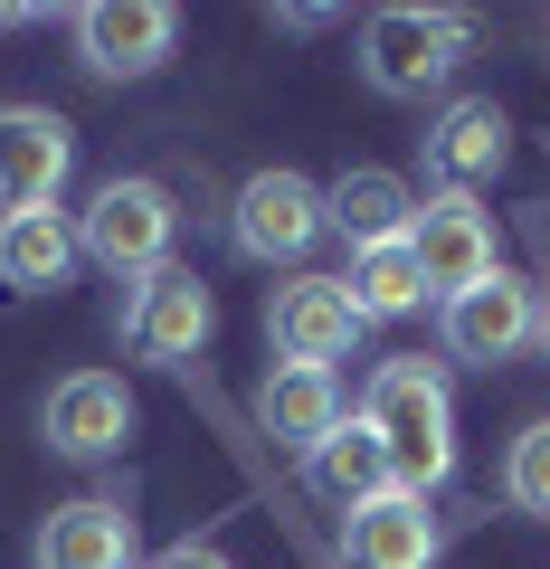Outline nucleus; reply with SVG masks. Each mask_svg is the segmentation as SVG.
Segmentation results:
<instances>
[{
	"label": "nucleus",
	"mask_w": 550,
	"mask_h": 569,
	"mask_svg": "<svg viewBox=\"0 0 550 569\" xmlns=\"http://www.w3.org/2000/svg\"><path fill=\"white\" fill-rule=\"evenodd\" d=\"M67 162H77L67 114H48V104H0V200L10 209H48L58 181H67Z\"/></svg>",
	"instance_id": "12"
},
{
	"label": "nucleus",
	"mask_w": 550,
	"mask_h": 569,
	"mask_svg": "<svg viewBox=\"0 0 550 569\" xmlns=\"http://www.w3.org/2000/svg\"><path fill=\"white\" fill-rule=\"evenodd\" d=\"M361 418L380 427L389 466H399V493H428L437 475L456 466V399H447V380H437V361H380Z\"/></svg>",
	"instance_id": "1"
},
{
	"label": "nucleus",
	"mask_w": 550,
	"mask_h": 569,
	"mask_svg": "<svg viewBox=\"0 0 550 569\" xmlns=\"http://www.w3.org/2000/svg\"><path fill=\"white\" fill-rule=\"evenodd\" d=\"M408 257H418V276H428L437 305H456V295H474L484 276H503V257H493V219L474 200H418V228H408Z\"/></svg>",
	"instance_id": "4"
},
{
	"label": "nucleus",
	"mask_w": 550,
	"mask_h": 569,
	"mask_svg": "<svg viewBox=\"0 0 550 569\" xmlns=\"http://www.w3.org/2000/svg\"><path fill=\"white\" fill-rule=\"evenodd\" d=\"M257 427L276 437V447H323L332 427H342V389H332V370H304V361H276L257 389Z\"/></svg>",
	"instance_id": "15"
},
{
	"label": "nucleus",
	"mask_w": 550,
	"mask_h": 569,
	"mask_svg": "<svg viewBox=\"0 0 550 569\" xmlns=\"http://www.w3.org/2000/svg\"><path fill=\"white\" fill-rule=\"evenodd\" d=\"M503 162H512V123H503V104L456 96L447 114L428 123V181L447 190V200H474L484 181H503Z\"/></svg>",
	"instance_id": "8"
},
{
	"label": "nucleus",
	"mask_w": 550,
	"mask_h": 569,
	"mask_svg": "<svg viewBox=\"0 0 550 569\" xmlns=\"http://www.w3.org/2000/svg\"><path fill=\"white\" fill-rule=\"evenodd\" d=\"M342 560L351 569H437V512L428 493H380L342 512Z\"/></svg>",
	"instance_id": "13"
},
{
	"label": "nucleus",
	"mask_w": 550,
	"mask_h": 569,
	"mask_svg": "<svg viewBox=\"0 0 550 569\" xmlns=\"http://www.w3.org/2000/svg\"><path fill=\"white\" fill-rule=\"evenodd\" d=\"M171 228H181V209H171L162 181H104L96 200H86L77 219V257H96L104 276H162L171 266Z\"/></svg>",
	"instance_id": "3"
},
{
	"label": "nucleus",
	"mask_w": 550,
	"mask_h": 569,
	"mask_svg": "<svg viewBox=\"0 0 550 569\" xmlns=\"http://www.w3.org/2000/svg\"><path fill=\"white\" fill-rule=\"evenodd\" d=\"M323 219L342 228L351 257H361V247H389V238H408V228H418V190H408L399 171L361 162V171H342V181L323 190Z\"/></svg>",
	"instance_id": "14"
},
{
	"label": "nucleus",
	"mask_w": 550,
	"mask_h": 569,
	"mask_svg": "<svg viewBox=\"0 0 550 569\" xmlns=\"http://www.w3.org/2000/svg\"><path fill=\"white\" fill-rule=\"evenodd\" d=\"M503 493H512V512L550 522V418H531L522 437H512V456H503Z\"/></svg>",
	"instance_id": "20"
},
{
	"label": "nucleus",
	"mask_w": 550,
	"mask_h": 569,
	"mask_svg": "<svg viewBox=\"0 0 550 569\" xmlns=\"http://www.w3.org/2000/svg\"><path fill=\"white\" fill-rule=\"evenodd\" d=\"M342 295H351L361 323H399V313L428 305V276H418V257H408V238H389V247H361V257H351Z\"/></svg>",
	"instance_id": "19"
},
{
	"label": "nucleus",
	"mask_w": 550,
	"mask_h": 569,
	"mask_svg": "<svg viewBox=\"0 0 550 569\" xmlns=\"http://www.w3.org/2000/svg\"><path fill=\"white\" fill-rule=\"evenodd\" d=\"M39 569H133V512L123 503H58L39 522Z\"/></svg>",
	"instance_id": "16"
},
{
	"label": "nucleus",
	"mask_w": 550,
	"mask_h": 569,
	"mask_svg": "<svg viewBox=\"0 0 550 569\" xmlns=\"http://www.w3.org/2000/svg\"><path fill=\"white\" fill-rule=\"evenodd\" d=\"M39 437L58 456H123V437H133V389H123L114 370H77V380L48 389Z\"/></svg>",
	"instance_id": "11"
},
{
	"label": "nucleus",
	"mask_w": 550,
	"mask_h": 569,
	"mask_svg": "<svg viewBox=\"0 0 550 569\" xmlns=\"http://www.w3.org/2000/svg\"><path fill=\"white\" fill-rule=\"evenodd\" d=\"M313 485H323L342 512H361V503H380V493H399V466H389L380 427H370V418H342L323 447H313Z\"/></svg>",
	"instance_id": "18"
},
{
	"label": "nucleus",
	"mask_w": 550,
	"mask_h": 569,
	"mask_svg": "<svg viewBox=\"0 0 550 569\" xmlns=\"http://www.w3.org/2000/svg\"><path fill=\"white\" fill-rule=\"evenodd\" d=\"M152 569H238V560H228L219 541H171V550H162Z\"/></svg>",
	"instance_id": "21"
},
{
	"label": "nucleus",
	"mask_w": 550,
	"mask_h": 569,
	"mask_svg": "<svg viewBox=\"0 0 550 569\" xmlns=\"http://www.w3.org/2000/svg\"><path fill=\"white\" fill-rule=\"evenodd\" d=\"M228 228H238V247H247L257 266H294L332 219H323V190H313L304 171L276 162V171H257V181L238 190V219H228Z\"/></svg>",
	"instance_id": "7"
},
{
	"label": "nucleus",
	"mask_w": 550,
	"mask_h": 569,
	"mask_svg": "<svg viewBox=\"0 0 550 569\" xmlns=\"http://www.w3.org/2000/svg\"><path fill=\"white\" fill-rule=\"evenodd\" d=\"M531 342H541V305H531V284H512V276H484L474 295H456V305H447V351H456V361H474V370L522 361Z\"/></svg>",
	"instance_id": "9"
},
{
	"label": "nucleus",
	"mask_w": 550,
	"mask_h": 569,
	"mask_svg": "<svg viewBox=\"0 0 550 569\" xmlns=\"http://www.w3.org/2000/svg\"><path fill=\"white\" fill-rule=\"evenodd\" d=\"M466 67V20L456 10H370L361 20V77L380 96H437Z\"/></svg>",
	"instance_id": "2"
},
{
	"label": "nucleus",
	"mask_w": 550,
	"mask_h": 569,
	"mask_svg": "<svg viewBox=\"0 0 550 569\" xmlns=\"http://www.w3.org/2000/svg\"><path fill=\"white\" fill-rule=\"evenodd\" d=\"M67 266H77V219L58 200L48 209H0V284L48 295V284H67Z\"/></svg>",
	"instance_id": "17"
},
{
	"label": "nucleus",
	"mask_w": 550,
	"mask_h": 569,
	"mask_svg": "<svg viewBox=\"0 0 550 569\" xmlns=\"http://www.w3.org/2000/svg\"><path fill=\"white\" fill-rule=\"evenodd\" d=\"M181 48V10H162V0H96V10H77V67L86 77H152V67Z\"/></svg>",
	"instance_id": "5"
},
{
	"label": "nucleus",
	"mask_w": 550,
	"mask_h": 569,
	"mask_svg": "<svg viewBox=\"0 0 550 569\" xmlns=\"http://www.w3.org/2000/svg\"><path fill=\"white\" fill-rule=\"evenodd\" d=\"M266 342L276 361H304V370H332L351 342H361V313H351L342 276H294L266 295Z\"/></svg>",
	"instance_id": "6"
},
{
	"label": "nucleus",
	"mask_w": 550,
	"mask_h": 569,
	"mask_svg": "<svg viewBox=\"0 0 550 569\" xmlns=\"http://www.w3.org/2000/svg\"><path fill=\"white\" fill-rule=\"evenodd\" d=\"M219 332V305H209V284L190 266H162V276L133 284V313H123V342L143 351V361H190V351Z\"/></svg>",
	"instance_id": "10"
},
{
	"label": "nucleus",
	"mask_w": 550,
	"mask_h": 569,
	"mask_svg": "<svg viewBox=\"0 0 550 569\" xmlns=\"http://www.w3.org/2000/svg\"><path fill=\"white\" fill-rule=\"evenodd\" d=\"M541 351H550V305H541Z\"/></svg>",
	"instance_id": "23"
},
{
	"label": "nucleus",
	"mask_w": 550,
	"mask_h": 569,
	"mask_svg": "<svg viewBox=\"0 0 550 569\" xmlns=\"http://www.w3.org/2000/svg\"><path fill=\"white\" fill-rule=\"evenodd\" d=\"M20 20H29V10H10V0H0V29H20Z\"/></svg>",
	"instance_id": "22"
}]
</instances>
